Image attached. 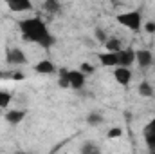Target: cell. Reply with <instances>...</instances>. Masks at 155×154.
Wrapping results in <instances>:
<instances>
[{
  "label": "cell",
  "mask_w": 155,
  "mask_h": 154,
  "mask_svg": "<svg viewBox=\"0 0 155 154\" xmlns=\"http://www.w3.org/2000/svg\"><path fill=\"white\" fill-rule=\"evenodd\" d=\"M20 31L24 35V38L29 42H35L41 47H51L54 45V37L51 35V31L47 29L45 22L38 16H31V18H24L20 20Z\"/></svg>",
  "instance_id": "1"
},
{
  "label": "cell",
  "mask_w": 155,
  "mask_h": 154,
  "mask_svg": "<svg viewBox=\"0 0 155 154\" xmlns=\"http://www.w3.org/2000/svg\"><path fill=\"white\" fill-rule=\"evenodd\" d=\"M117 22L130 31H139L141 29V13L139 11H128L123 15H117Z\"/></svg>",
  "instance_id": "2"
},
{
  "label": "cell",
  "mask_w": 155,
  "mask_h": 154,
  "mask_svg": "<svg viewBox=\"0 0 155 154\" xmlns=\"http://www.w3.org/2000/svg\"><path fill=\"white\" fill-rule=\"evenodd\" d=\"M5 58H7V62L13 64V65L27 64V56H25V53H24L20 47H9L7 53H5Z\"/></svg>",
  "instance_id": "3"
},
{
  "label": "cell",
  "mask_w": 155,
  "mask_h": 154,
  "mask_svg": "<svg viewBox=\"0 0 155 154\" xmlns=\"http://www.w3.org/2000/svg\"><path fill=\"white\" fill-rule=\"evenodd\" d=\"M117 58H119V67H128L130 69V65L135 62V51L134 49H121L119 53H117Z\"/></svg>",
  "instance_id": "4"
},
{
  "label": "cell",
  "mask_w": 155,
  "mask_h": 154,
  "mask_svg": "<svg viewBox=\"0 0 155 154\" xmlns=\"http://www.w3.org/2000/svg\"><path fill=\"white\" fill-rule=\"evenodd\" d=\"M135 62H137L139 67H143V69L150 67V65L153 64V54H152V51H148V49H139V51H135Z\"/></svg>",
  "instance_id": "5"
},
{
  "label": "cell",
  "mask_w": 155,
  "mask_h": 154,
  "mask_svg": "<svg viewBox=\"0 0 155 154\" xmlns=\"http://www.w3.org/2000/svg\"><path fill=\"white\" fill-rule=\"evenodd\" d=\"M143 136H144V142L150 149H155V118H152L144 129H143Z\"/></svg>",
  "instance_id": "6"
},
{
  "label": "cell",
  "mask_w": 155,
  "mask_h": 154,
  "mask_svg": "<svg viewBox=\"0 0 155 154\" xmlns=\"http://www.w3.org/2000/svg\"><path fill=\"white\" fill-rule=\"evenodd\" d=\"M7 7L15 13H25V11H33V4L29 0H9Z\"/></svg>",
  "instance_id": "7"
},
{
  "label": "cell",
  "mask_w": 155,
  "mask_h": 154,
  "mask_svg": "<svg viewBox=\"0 0 155 154\" xmlns=\"http://www.w3.org/2000/svg\"><path fill=\"white\" fill-rule=\"evenodd\" d=\"M114 78H116L117 83L128 85L130 80H132V71H130L128 67H116V69H114Z\"/></svg>",
  "instance_id": "8"
},
{
  "label": "cell",
  "mask_w": 155,
  "mask_h": 154,
  "mask_svg": "<svg viewBox=\"0 0 155 154\" xmlns=\"http://www.w3.org/2000/svg\"><path fill=\"white\" fill-rule=\"evenodd\" d=\"M69 83L72 89H81L85 85V75L76 69V71H69Z\"/></svg>",
  "instance_id": "9"
},
{
  "label": "cell",
  "mask_w": 155,
  "mask_h": 154,
  "mask_svg": "<svg viewBox=\"0 0 155 154\" xmlns=\"http://www.w3.org/2000/svg\"><path fill=\"white\" fill-rule=\"evenodd\" d=\"M35 71L40 75H54L56 73V65L51 62V60H41L35 65Z\"/></svg>",
  "instance_id": "10"
},
{
  "label": "cell",
  "mask_w": 155,
  "mask_h": 154,
  "mask_svg": "<svg viewBox=\"0 0 155 154\" xmlns=\"http://www.w3.org/2000/svg\"><path fill=\"white\" fill-rule=\"evenodd\" d=\"M99 60L105 67H119V58H117V53H101L99 54Z\"/></svg>",
  "instance_id": "11"
},
{
  "label": "cell",
  "mask_w": 155,
  "mask_h": 154,
  "mask_svg": "<svg viewBox=\"0 0 155 154\" xmlns=\"http://www.w3.org/2000/svg\"><path fill=\"white\" fill-rule=\"evenodd\" d=\"M24 116H25V111L15 109V111H7V113H5V120H7L11 125H16V123H20V121L24 120Z\"/></svg>",
  "instance_id": "12"
},
{
  "label": "cell",
  "mask_w": 155,
  "mask_h": 154,
  "mask_svg": "<svg viewBox=\"0 0 155 154\" xmlns=\"http://www.w3.org/2000/svg\"><path fill=\"white\" fill-rule=\"evenodd\" d=\"M79 152L81 154H101V149H99V145H96L94 142H85V143L81 145Z\"/></svg>",
  "instance_id": "13"
},
{
  "label": "cell",
  "mask_w": 155,
  "mask_h": 154,
  "mask_svg": "<svg viewBox=\"0 0 155 154\" xmlns=\"http://www.w3.org/2000/svg\"><path fill=\"white\" fill-rule=\"evenodd\" d=\"M137 91H139V94H141V96H144V98H152V96H153V93H155L153 87H152L148 82H141V83H139V87H137Z\"/></svg>",
  "instance_id": "14"
},
{
  "label": "cell",
  "mask_w": 155,
  "mask_h": 154,
  "mask_svg": "<svg viewBox=\"0 0 155 154\" xmlns=\"http://www.w3.org/2000/svg\"><path fill=\"white\" fill-rule=\"evenodd\" d=\"M105 47H107L108 53H119V51L123 49V47H121V42L117 38H108L107 44H105Z\"/></svg>",
  "instance_id": "15"
},
{
  "label": "cell",
  "mask_w": 155,
  "mask_h": 154,
  "mask_svg": "<svg viewBox=\"0 0 155 154\" xmlns=\"http://www.w3.org/2000/svg\"><path fill=\"white\" fill-rule=\"evenodd\" d=\"M58 85L63 87V89H69V87H71V83H69V69H61V71H60Z\"/></svg>",
  "instance_id": "16"
},
{
  "label": "cell",
  "mask_w": 155,
  "mask_h": 154,
  "mask_svg": "<svg viewBox=\"0 0 155 154\" xmlns=\"http://www.w3.org/2000/svg\"><path fill=\"white\" fill-rule=\"evenodd\" d=\"M43 7H45V9H47V11H49L51 15H52V13H58V11H60V4H58L56 0H47V2L43 4Z\"/></svg>",
  "instance_id": "17"
},
{
  "label": "cell",
  "mask_w": 155,
  "mask_h": 154,
  "mask_svg": "<svg viewBox=\"0 0 155 154\" xmlns=\"http://www.w3.org/2000/svg\"><path fill=\"white\" fill-rule=\"evenodd\" d=\"M11 103V94L5 91H0V109H5Z\"/></svg>",
  "instance_id": "18"
},
{
  "label": "cell",
  "mask_w": 155,
  "mask_h": 154,
  "mask_svg": "<svg viewBox=\"0 0 155 154\" xmlns=\"http://www.w3.org/2000/svg\"><path fill=\"white\" fill-rule=\"evenodd\" d=\"M87 121H88L90 125H99V123L103 121V116L97 114V113H92V114L87 116Z\"/></svg>",
  "instance_id": "19"
},
{
  "label": "cell",
  "mask_w": 155,
  "mask_h": 154,
  "mask_svg": "<svg viewBox=\"0 0 155 154\" xmlns=\"http://www.w3.org/2000/svg\"><path fill=\"white\" fill-rule=\"evenodd\" d=\"M107 136H108V138H121V136H123V129H121V127H112V129L107 132Z\"/></svg>",
  "instance_id": "20"
},
{
  "label": "cell",
  "mask_w": 155,
  "mask_h": 154,
  "mask_svg": "<svg viewBox=\"0 0 155 154\" xmlns=\"http://www.w3.org/2000/svg\"><path fill=\"white\" fill-rule=\"evenodd\" d=\"M94 35H96V38L99 40V42H101V44H103V45H105V44H107V35H105V31H103V29H101V27H97V29H96V31H94Z\"/></svg>",
  "instance_id": "21"
},
{
  "label": "cell",
  "mask_w": 155,
  "mask_h": 154,
  "mask_svg": "<svg viewBox=\"0 0 155 154\" xmlns=\"http://www.w3.org/2000/svg\"><path fill=\"white\" fill-rule=\"evenodd\" d=\"M79 71H81L83 75H85V73H94V65H90V64H81Z\"/></svg>",
  "instance_id": "22"
},
{
  "label": "cell",
  "mask_w": 155,
  "mask_h": 154,
  "mask_svg": "<svg viewBox=\"0 0 155 154\" xmlns=\"http://www.w3.org/2000/svg\"><path fill=\"white\" fill-rule=\"evenodd\" d=\"M144 29H146L148 33H155V22H148V24L144 26Z\"/></svg>",
  "instance_id": "23"
},
{
  "label": "cell",
  "mask_w": 155,
  "mask_h": 154,
  "mask_svg": "<svg viewBox=\"0 0 155 154\" xmlns=\"http://www.w3.org/2000/svg\"><path fill=\"white\" fill-rule=\"evenodd\" d=\"M18 154H25V152H18Z\"/></svg>",
  "instance_id": "24"
},
{
  "label": "cell",
  "mask_w": 155,
  "mask_h": 154,
  "mask_svg": "<svg viewBox=\"0 0 155 154\" xmlns=\"http://www.w3.org/2000/svg\"><path fill=\"white\" fill-rule=\"evenodd\" d=\"M0 111H2V109H0Z\"/></svg>",
  "instance_id": "25"
}]
</instances>
